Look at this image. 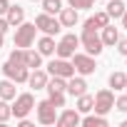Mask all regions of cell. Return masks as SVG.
Here are the masks:
<instances>
[{
    "instance_id": "cell-1",
    "label": "cell",
    "mask_w": 127,
    "mask_h": 127,
    "mask_svg": "<svg viewBox=\"0 0 127 127\" xmlns=\"http://www.w3.org/2000/svg\"><path fill=\"white\" fill-rule=\"evenodd\" d=\"M80 45H82V47H85V52H87V55H92V57H97V55L105 50V45H102V37L97 35V30H95V28H82Z\"/></svg>"
},
{
    "instance_id": "cell-2",
    "label": "cell",
    "mask_w": 127,
    "mask_h": 127,
    "mask_svg": "<svg viewBox=\"0 0 127 127\" xmlns=\"http://www.w3.org/2000/svg\"><path fill=\"white\" fill-rule=\"evenodd\" d=\"M35 32H37V28H35V23H20L18 25V30H15V47H23V50H28V47H32V42H35Z\"/></svg>"
},
{
    "instance_id": "cell-3",
    "label": "cell",
    "mask_w": 127,
    "mask_h": 127,
    "mask_svg": "<svg viewBox=\"0 0 127 127\" xmlns=\"http://www.w3.org/2000/svg\"><path fill=\"white\" fill-rule=\"evenodd\" d=\"M72 65H75V72H77V75H82V77L95 75V70H97L95 57H92V55H87V52H75V55H72Z\"/></svg>"
},
{
    "instance_id": "cell-4",
    "label": "cell",
    "mask_w": 127,
    "mask_h": 127,
    "mask_svg": "<svg viewBox=\"0 0 127 127\" xmlns=\"http://www.w3.org/2000/svg\"><path fill=\"white\" fill-rule=\"evenodd\" d=\"M77 47H80V37H77L75 32H67V35H62V40L55 45V55H57V57L70 60V57L75 55Z\"/></svg>"
},
{
    "instance_id": "cell-5",
    "label": "cell",
    "mask_w": 127,
    "mask_h": 127,
    "mask_svg": "<svg viewBox=\"0 0 127 127\" xmlns=\"http://www.w3.org/2000/svg\"><path fill=\"white\" fill-rule=\"evenodd\" d=\"M32 110H35V97H32V92H23V95H15V105H13V117L23 120V117H28V115H30Z\"/></svg>"
},
{
    "instance_id": "cell-6",
    "label": "cell",
    "mask_w": 127,
    "mask_h": 127,
    "mask_svg": "<svg viewBox=\"0 0 127 127\" xmlns=\"http://www.w3.org/2000/svg\"><path fill=\"white\" fill-rule=\"evenodd\" d=\"M92 110L97 112V115H107V112H112L115 110V92L112 90H100L97 95H95V105H92Z\"/></svg>"
},
{
    "instance_id": "cell-7",
    "label": "cell",
    "mask_w": 127,
    "mask_h": 127,
    "mask_svg": "<svg viewBox=\"0 0 127 127\" xmlns=\"http://www.w3.org/2000/svg\"><path fill=\"white\" fill-rule=\"evenodd\" d=\"M35 115H37V122H40V125H55V120H57V107H55L50 100H42V102H35Z\"/></svg>"
},
{
    "instance_id": "cell-8",
    "label": "cell",
    "mask_w": 127,
    "mask_h": 127,
    "mask_svg": "<svg viewBox=\"0 0 127 127\" xmlns=\"http://www.w3.org/2000/svg\"><path fill=\"white\" fill-rule=\"evenodd\" d=\"M3 75L8 77V80H13L15 85L18 82H28V75H30V67H25V65H20V62H5L3 65Z\"/></svg>"
},
{
    "instance_id": "cell-9",
    "label": "cell",
    "mask_w": 127,
    "mask_h": 127,
    "mask_svg": "<svg viewBox=\"0 0 127 127\" xmlns=\"http://www.w3.org/2000/svg\"><path fill=\"white\" fill-rule=\"evenodd\" d=\"M35 28H37V30H42L45 35H52V37L62 30L60 20H57L55 15H47V13H40V15L35 18Z\"/></svg>"
},
{
    "instance_id": "cell-10",
    "label": "cell",
    "mask_w": 127,
    "mask_h": 127,
    "mask_svg": "<svg viewBox=\"0 0 127 127\" xmlns=\"http://www.w3.org/2000/svg\"><path fill=\"white\" fill-rule=\"evenodd\" d=\"M47 75H57V77H72L75 75V65L70 60L65 57H57V60H50V65H47Z\"/></svg>"
},
{
    "instance_id": "cell-11",
    "label": "cell",
    "mask_w": 127,
    "mask_h": 127,
    "mask_svg": "<svg viewBox=\"0 0 127 127\" xmlns=\"http://www.w3.org/2000/svg\"><path fill=\"white\" fill-rule=\"evenodd\" d=\"M80 110H62L60 115H57V120H55V125L57 127H77L80 125Z\"/></svg>"
},
{
    "instance_id": "cell-12",
    "label": "cell",
    "mask_w": 127,
    "mask_h": 127,
    "mask_svg": "<svg viewBox=\"0 0 127 127\" xmlns=\"http://www.w3.org/2000/svg\"><path fill=\"white\" fill-rule=\"evenodd\" d=\"M57 20H60L62 28H75V25L80 23V15H77L75 8H62V10L57 13Z\"/></svg>"
},
{
    "instance_id": "cell-13",
    "label": "cell",
    "mask_w": 127,
    "mask_h": 127,
    "mask_svg": "<svg viewBox=\"0 0 127 127\" xmlns=\"http://www.w3.org/2000/svg\"><path fill=\"white\" fill-rule=\"evenodd\" d=\"M47 72L45 70H40V67H35L30 75H28V85L32 87V90H45V85H47Z\"/></svg>"
},
{
    "instance_id": "cell-14",
    "label": "cell",
    "mask_w": 127,
    "mask_h": 127,
    "mask_svg": "<svg viewBox=\"0 0 127 127\" xmlns=\"http://www.w3.org/2000/svg\"><path fill=\"white\" fill-rule=\"evenodd\" d=\"M65 92H70L72 97H80V95H85L87 92V82H85V77L80 75V77H67V90Z\"/></svg>"
},
{
    "instance_id": "cell-15",
    "label": "cell",
    "mask_w": 127,
    "mask_h": 127,
    "mask_svg": "<svg viewBox=\"0 0 127 127\" xmlns=\"http://www.w3.org/2000/svg\"><path fill=\"white\" fill-rule=\"evenodd\" d=\"M110 23V15L105 13V10H100V13H95V15H90L85 23H82V28H95V30H102L105 25Z\"/></svg>"
},
{
    "instance_id": "cell-16",
    "label": "cell",
    "mask_w": 127,
    "mask_h": 127,
    "mask_svg": "<svg viewBox=\"0 0 127 127\" xmlns=\"http://www.w3.org/2000/svg\"><path fill=\"white\" fill-rule=\"evenodd\" d=\"M5 20H8V25H10V28H18V25L25 20V10H23L20 5H10V8H8V13H5Z\"/></svg>"
},
{
    "instance_id": "cell-17",
    "label": "cell",
    "mask_w": 127,
    "mask_h": 127,
    "mask_svg": "<svg viewBox=\"0 0 127 127\" xmlns=\"http://www.w3.org/2000/svg\"><path fill=\"white\" fill-rule=\"evenodd\" d=\"M55 37L52 35H42L40 40H37V52L42 55V57H50V55H55Z\"/></svg>"
},
{
    "instance_id": "cell-18",
    "label": "cell",
    "mask_w": 127,
    "mask_h": 127,
    "mask_svg": "<svg viewBox=\"0 0 127 127\" xmlns=\"http://www.w3.org/2000/svg\"><path fill=\"white\" fill-rule=\"evenodd\" d=\"M100 37H102V45H105V47H115V42L120 40V32H117L115 25L107 23V25L102 28V35H100Z\"/></svg>"
},
{
    "instance_id": "cell-19",
    "label": "cell",
    "mask_w": 127,
    "mask_h": 127,
    "mask_svg": "<svg viewBox=\"0 0 127 127\" xmlns=\"http://www.w3.org/2000/svg\"><path fill=\"white\" fill-rule=\"evenodd\" d=\"M125 10H127V5L122 3V0H107V10H105V13L110 15V20H112V18H115V20H120Z\"/></svg>"
},
{
    "instance_id": "cell-20",
    "label": "cell",
    "mask_w": 127,
    "mask_h": 127,
    "mask_svg": "<svg viewBox=\"0 0 127 127\" xmlns=\"http://www.w3.org/2000/svg\"><path fill=\"white\" fill-rule=\"evenodd\" d=\"M15 95H18V90H15V82L13 80H3V82H0V100H15Z\"/></svg>"
},
{
    "instance_id": "cell-21",
    "label": "cell",
    "mask_w": 127,
    "mask_h": 127,
    "mask_svg": "<svg viewBox=\"0 0 127 127\" xmlns=\"http://www.w3.org/2000/svg\"><path fill=\"white\" fill-rule=\"evenodd\" d=\"M45 90H47V92H65V90H67V80H65V77H57V75H52V77L47 80Z\"/></svg>"
},
{
    "instance_id": "cell-22",
    "label": "cell",
    "mask_w": 127,
    "mask_h": 127,
    "mask_svg": "<svg viewBox=\"0 0 127 127\" xmlns=\"http://www.w3.org/2000/svg\"><path fill=\"white\" fill-rule=\"evenodd\" d=\"M80 125H85V127H107V117L105 115H87V117H82L80 120Z\"/></svg>"
},
{
    "instance_id": "cell-23",
    "label": "cell",
    "mask_w": 127,
    "mask_h": 127,
    "mask_svg": "<svg viewBox=\"0 0 127 127\" xmlns=\"http://www.w3.org/2000/svg\"><path fill=\"white\" fill-rule=\"evenodd\" d=\"M42 65V55L37 52V50H25V67H30V70H35V67H40Z\"/></svg>"
},
{
    "instance_id": "cell-24",
    "label": "cell",
    "mask_w": 127,
    "mask_h": 127,
    "mask_svg": "<svg viewBox=\"0 0 127 127\" xmlns=\"http://www.w3.org/2000/svg\"><path fill=\"white\" fill-rule=\"evenodd\" d=\"M40 5H42V13L57 15V13L62 10V0H40Z\"/></svg>"
},
{
    "instance_id": "cell-25",
    "label": "cell",
    "mask_w": 127,
    "mask_h": 127,
    "mask_svg": "<svg viewBox=\"0 0 127 127\" xmlns=\"http://www.w3.org/2000/svg\"><path fill=\"white\" fill-rule=\"evenodd\" d=\"M92 105H95V97L85 92V95L77 97V107H75V110H80V112H92Z\"/></svg>"
},
{
    "instance_id": "cell-26",
    "label": "cell",
    "mask_w": 127,
    "mask_h": 127,
    "mask_svg": "<svg viewBox=\"0 0 127 127\" xmlns=\"http://www.w3.org/2000/svg\"><path fill=\"white\" fill-rule=\"evenodd\" d=\"M125 85H127V75L125 72H112L110 75V87L117 92V90H125Z\"/></svg>"
},
{
    "instance_id": "cell-27",
    "label": "cell",
    "mask_w": 127,
    "mask_h": 127,
    "mask_svg": "<svg viewBox=\"0 0 127 127\" xmlns=\"http://www.w3.org/2000/svg\"><path fill=\"white\" fill-rule=\"evenodd\" d=\"M13 117V107L8 105V100H0V125H5Z\"/></svg>"
},
{
    "instance_id": "cell-28",
    "label": "cell",
    "mask_w": 127,
    "mask_h": 127,
    "mask_svg": "<svg viewBox=\"0 0 127 127\" xmlns=\"http://www.w3.org/2000/svg\"><path fill=\"white\" fill-rule=\"evenodd\" d=\"M70 3V8H75V10H90L97 0H67Z\"/></svg>"
},
{
    "instance_id": "cell-29",
    "label": "cell",
    "mask_w": 127,
    "mask_h": 127,
    "mask_svg": "<svg viewBox=\"0 0 127 127\" xmlns=\"http://www.w3.org/2000/svg\"><path fill=\"white\" fill-rule=\"evenodd\" d=\"M47 95H50L47 100H50L57 110H60V107H65V92H47Z\"/></svg>"
},
{
    "instance_id": "cell-30",
    "label": "cell",
    "mask_w": 127,
    "mask_h": 127,
    "mask_svg": "<svg viewBox=\"0 0 127 127\" xmlns=\"http://www.w3.org/2000/svg\"><path fill=\"white\" fill-rule=\"evenodd\" d=\"M8 60H10V62H20V65H25V50H23V47H15V50L10 52Z\"/></svg>"
},
{
    "instance_id": "cell-31",
    "label": "cell",
    "mask_w": 127,
    "mask_h": 127,
    "mask_svg": "<svg viewBox=\"0 0 127 127\" xmlns=\"http://www.w3.org/2000/svg\"><path fill=\"white\" fill-rule=\"evenodd\" d=\"M115 110L127 112V95H122V97H117V100H115Z\"/></svg>"
},
{
    "instance_id": "cell-32",
    "label": "cell",
    "mask_w": 127,
    "mask_h": 127,
    "mask_svg": "<svg viewBox=\"0 0 127 127\" xmlns=\"http://www.w3.org/2000/svg\"><path fill=\"white\" fill-rule=\"evenodd\" d=\"M115 45H117V52L120 55H127V37H120Z\"/></svg>"
},
{
    "instance_id": "cell-33",
    "label": "cell",
    "mask_w": 127,
    "mask_h": 127,
    "mask_svg": "<svg viewBox=\"0 0 127 127\" xmlns=\"http://www.w3.org/2000/svg\"><path fill=\"white\" fill-rule=\"evenodd\" d=\"M8 28H10V25H8L5 15H0V35H5V32H8Z\"/></svg>"
},
{
    "instance_id": "cell-34",
    "label": "cell",
    "mask_w": 127,
    "mask_h": 127,
    "mask_svg": "<svg viewBox=\"0 0 127 127\" xmlns=\"http://www.w3.org/2000/svg\"><path fill=\"white\" fill-rule=\"evenodd\" d=\"M8 8H10V0H0V15H5Z\"/></svg>"
},
{
    "instance_id": "cell-35",
    "label": "cell",
    "mask_w": 127,
    "mask_h": 127,
    "mask_svg": "<svg viewBox=\"0 0 127 127\" xmlns=\"http://www.w3.org/2000/svg\"><path fill=\"white\" fill-rule=\"evenodd\" d=\"M120 20H122V28H125V30H127V10H125V13H122V18H120Z\"/></svg>"
},
{
    "instance_id": "cell-36",
    "label": "cell",
    "mask_w": 127,
    "mask_h": 127,
    "mask_svg": "<svg viewBox=\"0 0 127 127\" xmlns=\"http://www.w3.org/2000/svg\"><path fill=\"white\" fill-rule=\"evenodd\" d=\"M3 42H5V35H0V47H3Z\"/></svg>"
},
{
    "instance_id": "cell-37",
    "label": "cell",
    "mask_w": 127,
    "mask_h": 127,
    "mask_svg": "<svg viewBox=\"0 0 127 127\" xmlns=\"http://www.w3.org/2000/svg\"><path fill=\"white\" fill-rule=\"evenodd\" d=\"M32 3H40V0H32Z\"/></svg>"
},
{
    "instance_id": "cell-38",
    "label": "cell",
    "mask_w": 127,
    "mask_h": 127,
    "mask_svg": "<svg viewBox=\"0 0 127 127\" xmlns=\"http://www.w3.org/2000/svg\"><path fill=\"white\" fill-rule=\"evenodd\" d=\"M125 90H127V85H125Z\"/></svg>"
},
{
    "instance_id": "cell-39",
    "label": "cell",
    "mask_w": 127,
    "mask_h": 127,
    "mask_svg": "<svg viewBox=\"0 0 127 127\" xmlns=\"http://www.w3.org/2000/svg\"><path fill=\"white\" fill-rule=\"evenodd\" d=\"M125 57H127V55H125Z\"/></svg>"
}]
</instances>
